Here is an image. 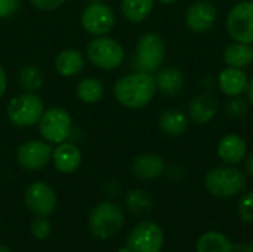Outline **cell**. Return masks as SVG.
<instances>
[{
	"instance_id": "obj_24",
	"label": "cell",
	"mask_w": 253,
	"mask_h": 252,
	"mask_svg": "<svg viewBox=\"0 0 253 252\" xmlns=\"http://www.w3.org/2000/svg\"><path fill=\"white\" fill-rule=\"evenodd\" d=\"M224 59L228 67L243 68L253 62V48L252 45L234 42L228 45L224 50Z\"/></svg>"
},
{
	"instance_id": "obj_18",
	"label": "cell",
	"mask_w": 253,
	"mask_h": 252,
	"mask_svg": "<svg viewBox=\"0 0 253 252\" xmlns=\"http://www.w3.org/2000/svg\"><path fill=\"white\" fill-rule=\"evenodd\" d=\"M218 102L211 95L202 94L190 102V117L196 123L205 125L215 119L218 114Z\"/></svg>"
},
{
	"instance_id": "obj_37",
	"label": "cell",
	"mask_w": 253,
	"mask_h": 252,
	"mask_svg": "<svg viewBox=\"0 0 253 252\" xmlns=\"http://www.w3.org/2000/svg\"><path fill=\"white\" fill-rule=\"evenodd\" d=\"M162 4H172V3H175L176 0H159Z\"/></svg>"
},
{
	"instance_id": "obj_23",
	"label": "cell",
	"mask_w": 253,
	"mask_h": 252,
	"mask_svg": "<svg viewBox=\"0 0 253 252\" xmlns=\"http://www.w3.org/2000/svg\"><path fill=\"white\" fill-rule=\"evenodd\" d=\"M125 205L130 214L142 217V215L150 214L154 209V199L148 192H145L142 189H135L126 195Z\"/></svg>"
},
{
	"instance_id": "obj_15",
	"label": "cell",
	"mask_w": 253,
	"mask_h": 252,
	"mask_svg": "<svg viewBox=\"0 0 253 252\" xmlns=\"http://www.w3.org/2000/svg\"><path fill=\"white\" fill-rule=\"evenodd\" d=\"M246 141L236 134H228L221 138L218 144V156L225 165H237L246 157Z\"/></svg>"
},
{
	"instance_id": "obj_39",
	"label": "cell",
	"mask_w": 253,
	"mask_h": 252,
	"mask_svg": "<svg viewBox=\"0 0 253 252\" xmlns=\"http://www.w3.org/2000/svg\"><path fill=\"white\" fill-rule=\"evenodd\" d=\"M0 252H12L7 247H4V245H0Z\"/></svg>"
},
{
	"instance_id": "obj_7",
	"label": "cell",
	"mask_w": 253,
	"mask_h": 252,
	"mask_svg": "<svg viewBox=\"0 0 253 252\" xmlns=\"http://www.w3.org/2000/svg\"><path fill=\"white\" fill-rule=\"evenodd\" d=\"M39 131L44 141L50 144H61L73 134V120L67 110L52 107L43 113L39 122Z\"/></svg>"
},
{
	"instance_id": "obj_11",
	"label": "cell",
	"mask_w": 253,
	"mask_h": 252,
	"mask_svg": "<svg viewBox=\"0 0 253 252\" xmlns=\"http://www.w3.org/2000/svg\"><path fill=\"white\" fill-rule=\"evenodd\" d=\"M24 202L33 215L49 217L56 208V193L49 184L36 181L27 187L24 193Z\"/></svg>"
},
{
	"instance_id": "obj_38",
	"label": "cell",
	"mask_w": 253,
	"mask_h": 252,
	"mask_svg": "<svg viewBox=\"0 0 253 252\" xmlns=\"http://www.w3.org/2000/svg\"><path fill=\"white\" fill-rule=\"evenodd\" d=\"M117 252H132V250L126 245V247H122V248H120Z\"/></svg>"
},
{
	"instance_id": "obj_19",
	"label": "cell",
	"mask_w": 253,
	"mask_h": 252,
	"mask_svg": "<svg viewBox=\"0 0 253 252\" xmlns=\"http://www.w3.org/2000/svg\"><path fill=\"white\" fill-rule=\"evenodd\" d=\"M156 86L165 95H176L184 86V73L178 67H165L156 76Z\"/></svg>"
},
{
	"instance_id": "obj_5",
	"label": "cell",
	"mask_w": 253,
	"mask_h": 252,
	"mask_svg": "<svg viewBox=\"0 0 253 252\" xmlns=\"http://www.w3.org/2000/svg\"><path fill=\"white\" fill-rule=\"evenodd\" d=\"M7 119L19 128L33 126L40 122L44 105L40 97H37L33 92L21 94L13 97L7 104Z\"/></svg>"
},
{
	"instance_id": "obj_27",
	"label": "cell",
	"mask_w": 253,
	"mask_h": 252,
	"mask_svg": "<svg viewBox=\"0 0 253 252\" xmlns=\"http://www.w3.org/2000/svg\"><path fill=\"white\" fill-rule=\"evenodd\" d=\"M19 85L27 92H34L43 85V74L34 65H25L19 73Z\"/></svg>"
},
{
	"instance_id": "obj_25",
	"label": "cell",
	"mask_w": 253,
	"mask_h": 252,
	"mask_svg": "<svg viewBox=\"0 0 253 252\" xmlns=\"http://www.w3.org/2000/svg\"><path fill=\"white\" fill-rule=\"evenodd\" d=\"M154 0H122V13L132 22H141L150 16Z\"/></svg>"
},
{
	"instance_id": "obj_2",
	"label": "cell",
	"mask_w": 253,
	"mask_h": 252,
	"mask_svg": "<svg viewBox=\"0 0 253 252\" xmlns=\"http://www.w3.org/2000/svg\"><path fill=\"white\" fill-rule=\"evenodd\" d=\"M87 224L92 236L101 241H107L122 232L125 226V214L119 205L105 201L98 203L90 211Z\"/></svg>"
},
{
	"instance_id": "obj_22",
	"label": "cell",
	"mask_w": 253,
	"mask_h": 252,
	"mask_svg": "<svg viewBox=\"0 0 253 252\" xmlns=\"http://www.w3.org/2000/svg\"><path fill=\"white\" fill-rule=\"evenodd\" d=\"M197 252H236L234 251V244L231 241L219 233V232H206L203 233L196 245Z\"/></svg>"
},
{
	"instance_id": "obj_13",
	"label": "cell",
	"mask_w": 253,
	"mask_h": 252,
	"mask_svg": "<svg viewBox=\"0 0 253 252\" xmlns=\"http://www.w3.org/2000/svg\"><path fill=\"white\" fill-rule=\"evenodd\" d=\"M218 18L216 7L209 0H199L193 3L185 13V24L194 33H206L212 30Z\"/></svg>"
},
{
	"instance_id": "obj_29",
	"label": "cell",
	"mask_w": 253,
	"mask_h": 252,
	"mask_svg": "<svg viewBox=\"0 0 253 252\" xmlns=\"http://www.w3.org/2000/svg\"><path fill=\"white\" fill-rule=\"evenodd\" d=\"M30 232H31L33 238H36L39 241H44L49 238V235L52 232V226L46 217H36L30 226Z\"/></svg>"
},
{
	"instance_id": "obj_1",
	"label": "cell",
	"mask_w": 253,
	"mask_h": 252,
	"mask_svg": "<svg viewBox=\"0 0 253 252\" xmlns=\"http://www.w3.org/2000/svg\"><path fill=\"white\" fill-rule=\"evenodd\" d=\"M157 91L156 80L150 73L136 71L120 77L114 85L116 100L127 108H142L151 102Z\"/></svg>"
},
{
	"instance_id": "obj_33",
	"label": "cell",
	"mask_w": 253,
	"mask_h": 252,
	"mask_svg": "<svg viewBox=\"0 0 253 252\" xmlns=\"http://www.w3.org/2000/svg\"><path fill=\"white\" fill-rule=\"evenodd\" d=\"M6 88H7V77H6V73H4L3 67H0V98L6 92Z\"/></svg>"
},
{
	"instance_id": "obj_31",
	"label": "cell",
	"mask_w": 253,
	"mask_h": 252,
	"mask_svg": "<svg viewBox=\"0 0 253 252\" xmlns=\"http://www.w3.org/2000/svg\"><path fill=\"white\" fill-rule=\"evenodd\" d=\"M19 7V0H0V19L12 16Z\"/></svg>"
},
{
	"instance_id": "obj_30",
	"label": "cell",
	"mask_w": 253,
	"mask_h": 252,
	"mask_svg": "<svg viewBox=\"0 0 253 252\" xmlns=\"http://www.w3.org/2000/svg\"><path fill=\"white\" fill-rule=\"evenodd\" d=\"M227 111L233 117H240L248 111V102L240 97H233L231 101L227 104Z\"/></svg>"
},
{
	"instance_id": "obj_4",
	"label": "cell",
	"mask_w": 253,
	"mask_h": 252,
	"mask_svg": "<svg viewBox=\"0 0 253 252\" xmlns=\"http://www.w3.org/2000/svg\"><path fill=\"white\" fill-rule=\"evenodd\" d=\"M166 55V45L160 34L157 33H145L139 37L135 49V67L138 71L154 73L163 64Z\"/></svg>"
},
{
	"instance_id": "obj_16",
	"label": "cell",
	"mask_w": 253,
	"mask_h": 252,
	"mask_svg": "<svg viewBox=\"0 0 253 252\" xmlns=\"http://www.w3.org/2000/svg\"><path fill=\"white\" fill-rule=\"evenodd\" d=\"M130 169L136 178L142 181H150V180L159 178L166 171V163L159 154L145 153V154L138 156L133 160Z\"/></svg>"
},
{
	"instance_id": "obj_14",
	"label": "cell",
	"mask_w": 253,
	"mask_h": 252,
	"mask_svg": "<svg viewBox=\"0 0 253 252\" xmlns=\"http://www.w3.org/2000/svg\"><path fill=\"white\" fill-rule=\"evenodd\" d=\"M52 160L55 168L62 174H73L76 172L83 160L80 149L73 143H61L52 153Z\"/></svg>"
},
{
	"instance_id": "obj_12",
	"label": "cell",
	"mask_w": 253,
	"mask_h": 252,
	"mask_svg": "<svg viewBox=\"0 0 253 252\" xmlns=\"http://www.w3.org/2000/svg\"><path fill=\"white\" fill-rule=\"evenodd\" d=\"M116 22L114 12L110 6L95 1L90 3L82 13V25L83 28L93 36L107 34Z\"/></svg>"
},
{
	"instance_id": "obj_17",
	"label": "cell",
	"mask_w": 253,
	"mask_h": 252,
	"mask_svg": "<svg viewBox=\"0 0 253 252\" xmlns=\"http://www.w3.org/2000/svg\"><path fill=\"white\" fill-rule=\"evenodd\" d=\"M248 76L243 71V68H236V67H227L219 73L218 77V85L222 94L227 97H240L246 88H248Z\"/></svg>"
},
{
	"instance_id": "obj_36",
	"label": "cell",
	"mask_w": 253,
	"mask_h": 252,
	"mask_svg": "<svg viewBox=\"0 0 253 252\" xmlns=\"http://www.w3.org/2000/svg\"><path fill=\"white\" fill-rule=\"evenodd\" d=\"M246 92H248V98H249V101L253 104V77L249 80V82H248Z\"/></svg>"
},
{
	"instance_id": "obj_9",
	"label": "cell",
	"mask_w": 253,
	"mask_h": 252,
	"mask_svg": "<svg viewBox=\"0 0 253 252\" xmlns=\"http://www.w3.org/2000/svg\"><path fill=\"white\" fill-rule=\"evenodd\" d=\"M227 31L234 42L253 45V1H242L228 12Z\"/></svg>"
},
{
	"instance_id": "obj_20",
	"label": "cell",
	"mask_w": 253,
	"mask_h": 252,
	"mask_svg": "<svg viewBox=\"0 0 253 252\" xmlns=\"http://www.w3.org/2000/svg\"><path fill=\"white\" fill-rule=\"evenodd\" d=\"M84 67V59L80 50L65 49L55 58V68L64 77L77 76Z\"/></svg>"
},
{
	"instance_id": "obj_28",
	"label": "cell",
	"mask_w": 253,
	"mask_h": 252,
	"mask_svg": "<svg viewBox=\"0 0 253 252\" xmlns=\"http://www.w3.org/2000/svg\"><path fill=\"white\" fill-rule=\"evenodd\" d=\"M237 212L242 221L253 224V190L245 193L237 205Z\"/></svg>"
},
{
	"instance_id": "obj_10",
	"label": "cell",
	"mask_w": 253,
	"mask_h": 252,
	"mask_svg": "<svg viewBox=\"0 0 253 252\" xmlns=\"http://www.w3.org/2000/svg\"><path fill=\"white\" fill-rule=\"evenodd\" d=\"M52 147L47 141L40 140H30L25 141L18 147L16 151V160L18 165L25 171H42L47 166V163L52 159Z\"/></svg>"
},
{
	"instance_id": "obj_6",
	"label": "cell",
	"mask_w": 253,
	"mask_h": 252,
	"mask_svg": "<svg viewBox=\"0 0 253 252\" xmlns=\"http://www.w3.org/2000/svg\"><path fill=\"white\" fill-rule=\"evenodd\" d=\"M89 61L102 70H116L125 59L123 46L111 37H95L86 48Z\"/></svg>"
},
{
	"instance_id": "obj_34",
	"label": "cell",
	"mask_w": 253,
	"mask_h": 252,
	"mask_svg": "<svg viewBox=\"0 0 253 252\" xmlns=\"http://www.w3.org/2000/svg\"><path fill=\"white\" fill-rule=\"evenodd\" d=\"M234 251L236 252H253V239L248 241L242 245H234Z\"/></svg>"
},
{
	"instance_id": "obj_21",
	"label": "cell",
	"mask_w": 253,
	"mask_h": 252,
	"mask_svg": "<svg viewBox=\"0 0 253 252\" xmlns=\"http://www.w3.org/2000/svg\"><path fill=\"white\" fill-rule=\"evenodd\" d=\"M159 125L165 134L172 137H179L188 128V117L185 116L184 111L178 108H168L162 113L159 119Z\"/></svg>"
},
{
	"instance_id": "obj_35",
	"label": "cell",
	"mask_w": 253,
	"mask_h": 252,
	"mask_svg": "<svg viewBox=\"0 0 253 252\" xmlns=\"http://www.w3.org/2000/svg\"><path fill=\"white\" fill-rule=\"evenodd\" d=\"M245 169L249 175L253 177V151L245 157Z\"/></svg>"
},
{
	"instance_id": "obj_3",
	"label": "cell",
	"mask_w": 253,
	"mask_h": 252,
	"mask_svg": "<svg viewBox=\"0 0 253 252\" xmlns=\"http://www.w3.org/2000/svg\"><path fill=\"white\" fill-rule=\"evenodd\" d=\"M206 190L216 198H233L243 192L246 187L245 174L233 166H219L211 169L205 177Z\"/></svg>"
},
{
	"instance_id": "obj_8",
	"label": "cell",
	"mask_w": 253,
	"mask_h": 252,
	"mask_svg": "<svg viewBox=\"0 0 253 252\" xmlns=\"http://www.w3.org/2000/svg\"><path fill=\"white\" fill-rule=\"evenodd\" d=\"M126 245L132 252H162L165 233L157 223L141 221L129 233Z\"/></svg>"
},
{
	"instance_id": "obj_32",
	"label": "cell",
	"mask_w": 253,
	"mask_h": 252,
	"mask_svg": "<svg viewBox=\"0 0 253 252\" xmlns=\"http://www.w3.org/2000/svg\"><path fill=\"white\" fill-rule=\"evenodd\" d=\"M40 10H53L64 4L65 0H30Z\"/></svg>"
},
{
	"instance_id": "obj_26",
	"label": "cell",
	"mask_w": 253,
	"mask_h": 252,
	"mask_svg": "<svg viewBox=\"0 0 253 252\" xmlns=\"http://www.w3.org/2000/svg\"><path fill=\"white\" fill-rule=\"evenodd\" d=\"M104 92H105L104 83L96 77L83 79L77 86V97L80 101H83L86 104L98 102L99 100H102Z\"/></svg>"
}]
</instances>
